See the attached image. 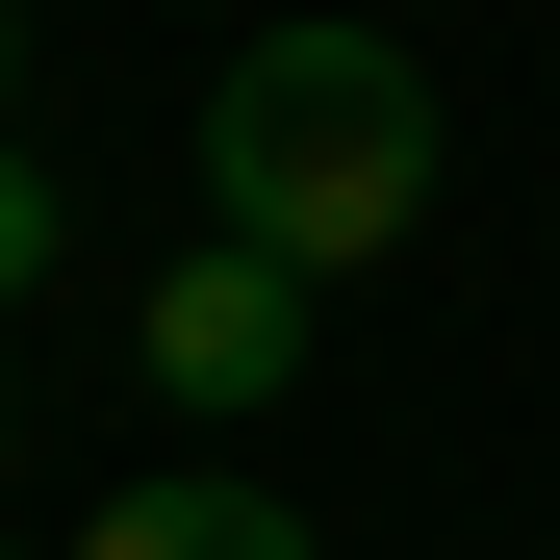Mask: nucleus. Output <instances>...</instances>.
Segmentation results:
<instances>
[{"label": "nucleus", "mask_w": 560, "mask_h": 560, "mask_svg": "<svg viewBox=\"0 0 560 560\" xmlns=\"http://www.w3.org/2000/svg\"><path fill=\"white\" fill-rule=\"evenodd\" d=\"M205 230L280 280H357L433 230V51L408 26H255L205 77Z\"/></svg>", "instance_id": "f257e3e1"}, {"label": "nucleus", "mask_w": 560, "mask_h": 560, "mask_svg": "<svg viewBox=\"0 0 560 560\" xmlns=\"http://www.w3.org/2000/svg\"><path fill=\"white\" fill-rule=\"evenodd\" d=\"M306 331H331V280H280V255H230V230L128 280V357H153V408H178V433H255L280 383H306Z\"/></svg>", "instance_id": "f03ea898"}, {"label": "nucleus", "mask_w": 560, "mask_h": 560, "mask_svg": "<svg viewBox=\"0 0 560 560\" xmlns=\"http://www.w3.org/2000/svg\"><path fill=\"white\" fill-rule=\"evenodd\" d=\"M77 560H331L280 485H230V458H178V485H103L77 510Z\"/></svg>", "instance_id": "7ed1b4c3"}, {"label": "nucleus", "mask_w": 560, "mask_h": 560, "mask_svg": "<svg viewBox=\"0 0 560 560\" xmlns=\"http://www.w3.org/2000/svg\"><path fill=\"white\" fill-rule=\"evenodd\" d=\"M51 255H77V205H51V153H26V128H0V306H26Z\"/></svg>", "instance_id": "20e7f679"}, {"label": "nucleus", "mask_w": 560, "mask_h": 560, "mask_svg": "<svg viewBox=\"0 0 560 560\" xmlns=\"http://www.w3.org/2000/svg\"><path fill=\"white\" fill-rule=\"evenodd\" d=\"M0 103H26V0H0Z\"/></svg>", "instance_id": "39448f33"}, {"label": "nucleus", "mask_w": 560, "mask_h": 560, "mask_svg": "<svg viewBox=\"0 0 560 560\" xmlns=\"http://www.w3.org/2000/svg\"><path fill=\"white\" fill-rule=\"evenodd\" d=\"M0 458H26V408H0Z\"/></svg>", "instance_id": "423d86ee"}]
</instances>
